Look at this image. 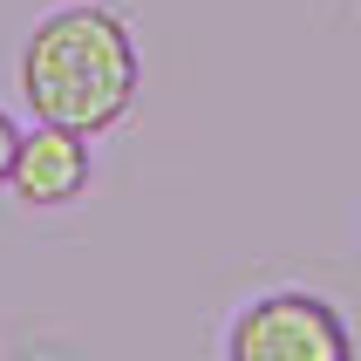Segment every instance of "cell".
<instances>
[{"mask_svg": "<svg viewBox=\"0 0 361 361\" xmlns=\"http://www.w3.org/2000/svg\"><path fill=\"white\" fill-rule=\"evenodd\" d=\"M20 102L35 123L82 137L116 130L137 109V41L109 7H55L20 48Z\"/></svg>", "mask_w": 361, "mask_h": 361, "instance_id": "6da1fadb", "label": "cell"}, {"mask_svg": "<svg viewBox=\"0 0 361 361\" xmlns=\"http://www.w3.org/2000/svg\"><path fill=\"white\" fill-rule=\"evenodd\" d=\"M225 348L239 361H348V321L321 293H266L232 321Z\"/></svg>", "mask_w": 361, "mask_h": 361, "instance_id": "7a4b0ae2", "label": "cell"}, {"mask_svg": "<svg viewBox=\"0 0 361 361\" xmlns=\"http://www.w3.org/2000/svg\"><path fill=\"white\" fill-rule=\"evenodd\" d=\"M7 191L20 204H75L89 191V137L82 130H61V123H35V130H20L14 143V171H7Z\"/></svg>", "mask_w": 361, "mask_h": 361, "instance_id": "3957f363", "label": "cell"}, {"mask_svg": "<svg viewBox=\"0 0 361 361\" xmlns=\"http://www.w3.org/2000/svg\"><path fill=\"white\" fill-rule=\"evenodd\" d=\"M14 143H20V130H14V116L0 109V184H7V171H14Z\"/></svg>", "mask_w": 361, "mask_h": 361, "instance_id": "277c9868", "label": "cell"}]
</instances>
